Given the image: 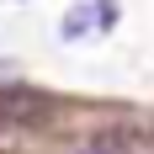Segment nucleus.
Instances as JSON below:
<instances>
[{
    "instance_id": "f257e3e1",
    "label": "nucleus",
    "mask_w": 154,
    "mask_h": 154,
    "mask_svg": "<svg viewBox=\"0 0 154 154\" xmlns=\"http://www.w3.org/2000/svg\"><path fill=\"white\" fill-rule=\"evenodd\" d=\"M112 21H117V0H75L59 21V37L64 43H85L96 32H106Z\"/></svg>"
},
{
    "instance_id": "f03ea898",
    "label": "nucleus",
    "mask_w": 154,
    "mask_h": 154,
    "mask_svg": "<svg viewBox=\"0 0 154 154\" xmlns=\"http://www.w3.org/2000/svg\"><path fill=\"white\" fill-rule=\"evenodd\" d=\"M48 112V96L37 91H0V122H37Z\"/></svg>"
}]
</instances>
